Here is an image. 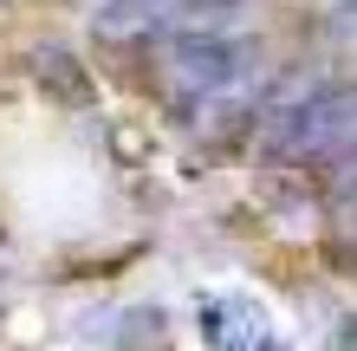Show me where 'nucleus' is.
<instances>
[{
	"label": "nucleus",
	"instance_id": "nucleus-1",
	"mask_svg": "<svg viewBox=\"0 0 357 351\" xmlns=\"http://www.w3.org/2000/svg\"><path fill=\"white\" fill-rule=\"evenodd\" d=\"M254 72H260V39H247L234 27H182L169 46V85L195 111L241 98V85Z\"/></svg>",
	"mask_w": 357,
	"mask_h": 351
},
{
	"label": "nucleus",
	"instance_id": "nucleus-2",
	"mask_svg": "<svg viewBox=\"0 0 357 351\" xmlns=\"http://www.w3.org/2000/svg\"><path fill=\"white\" fill-rule=\"evenodd\" d=\"M188 325H195L202 351H299L292 325L280 319V306L241 280H215L188 293Z\"/></svg>",
	"mask_w": 357,
	"mask_h": 351
},
{
	"label": "nucleus",
	"instance_id": "nucleus-3",
	"mask_svg": "<svg viewBox=\"0 0 357 351\" xmlns=\"http://www.w3.org/2000/svg\"><path fill=\"white\" fill-rule=\"evenodd\" d=\"M357 143V85H319L299 105H280L260 137V150L273 163H299V156H338Z\"/></svg>",
	"mask_w": 357,
	"mask_h": 351
},
{
	"label": "nucleus",
	"instance_id": "nucleus-4",
	"mask_svg": "<svg viewBox=\"0 0 357 351\" xmlns=\"http://www.w3.org/2000/svg\"><path fill=\"white\" fill-rule=\"evenodd\" d=\"M162 27H176V0H98L91 7L98 39H150Z\"/></svg>",
	"mask_w": 357,
	"mask_h": 351
},
{
	"label": "nucleus",
	"instance_id": "nucleus-5",
	"mask_svg": "<svg viewBox=\"0 0 357 351\" xmlns=\"http://www.w3.org/2000/svg\"><path fill=\"white\" fill-rule=\"evenodd\" d=\"M331 195L357 209V143H351V150H338V163H331Z\"/></svg>",
	"mask_w": 357,
	"mask_h": 351
},
{
	"label": "nucleus",
	"instance_id": "nucleus-6",
	"mask_svg": "<svg viewBox=\"0 0 357 351\" xmlns=\"http://www.w3.org/2000/svg\"><path fill=\"white\" fill-rule=\"evenodd\" d=\"M325 27H331V39H338V46H357V0H338Z\"/></svg>",
	"mask_w": 357,
	"mask_h": 351
},
{
	"label": "nucleus",
	"instance_id": "nucleus-7",
	"mask_svg": "<svg viewBox=\"0 0 357 351\" xmlns=\"http://www.w3.org/2000/svg\"><path fill=\"white\" fill-rule=\"evenodd\" d=\"M331 351H357V319H344L338 332H331Z\"/></svg>",
	"mask_w": 357,
	"mask_h": 351
}]
</instances>
